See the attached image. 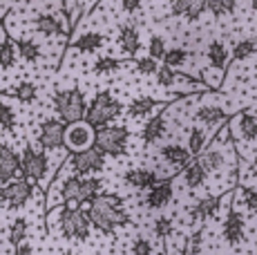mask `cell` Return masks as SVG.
Instances as JSON below:
<instances>
[{
  "label": "cell",
  "instance_id": "1",
  "mask_svg": "<svg viewBox=\"0 0 257 255\" xmlns=\"http://www.w3.org/2000/svg\"><path fill=\"white\" fill-rule=\"evenodd\" d=\"M87 217H90L92 226L103 230V233H112L116 226H125L130 224V215L123 208V202L118 195H101L98 193L94 199L87 202Z\"/></svg>",
  "mask_w": 257,
  "mask_h": 255
},
{
  "label": "cell",
  "instance_id": "2",
  "mask_svg": "<svg viewBox=\"0 0 257 255\" xmlns=\"http://www.w3.org/2000/svg\"><path fill=\"white\" fill-rule=\"evenodd\" d=\"M121 110H123L121 101L114 99L110 92H101V94L94 96V101L87 105L83 119H85L92 128H103V125L110 123V121H114L116 116L121 114Z\"/></svg>",
  "mask_w": 257,
  "mask_h": 255
},
{
  "label": "cell",
  "instance_id": "3",
  "mask_svg": "<svg viewBox=\"0 0 257 255\" xmlns=\"http://www.w3.org/2000/svg\"><path fill=\"white\" fill-rule=\"evenodd\" d=\"M54 107H56L58 116H61L65 123H72V121H78L85 116L87 103H85L83 92L72 87V90H61L54 94Z\"/></svg>",
  "mask_w": 257,
  "mask_h": 255
},
{
  "label": "cell",
  "instance_id": "4",
  "mask_svg": "<svg viewBox=\"0 0 257 255\" xmlns=\"http://www.w3.org/2000/svg\"><path fill=\"white\" fill-rule=\"evenodd\" d=\"M94 146L105 157H121L127 153V130L118 125H103L96 128Z\"/></svg>",
  "mask_w": 257,
  "mask_h": 255
},
{
  "label": "cell",
  "instance_id": "5",
  "mask_svg": "<svg viewBox=\"0 0 257 255\" xmlns=\"http://www.w3.org/2000/svg\"><path fill=\"white\" fill-rule=\"evenodd\" d=\"M90 217H87V210H83L81 206H67L63 208L61 213V230L63 235H65L67 239H78V242H83V239L90 237Z\"/></svg>",
  "mask_w": 257,
  "mask_h": 255
},
{
  "label": "cell",
  "instance_id": "6",
  "mask_svg": "<svg viewBox=\"0 0 257 255\" xmlns=\"http://www.w3.org/2000/svg\"><path fill=\"white\" fill-rule=\"evenodd\" d=\"M94 135H96V128H92L85 119L72 121L65 125V132H63V146L72 153L90 148V146H94Z\"/></svg>",
  "mask_w": 257,
  "mask_h": 255
},
{
  "label": "cell",
  "instance_id": "7",
  "mask_svg": "<svg viewBox=\"0 0 257 255\" xmlns=\"http://www.w3.org/2000/svg\"><path fill=\"white\" fill-rule=\"evenodd\" d=\"M70 166H72L74 175H81V177L94 175V173H98V170H103V166H105V155H103L96 146H90V148L72 153Z\"/></svg>",
  "mask_w": 257,
  "mask_h": 255
},
{
  "label": "cell",
  "instance_id": "8",
  "mask_svg": "<svg viewBox=\"0 0 257 255\" xmlns=\"http://www.w3.org/2000/svg\"><path fill=\"white\" fill-rule=\"evenodd\" d=\"M0 186H3V188H0V202L7 206V208H14V210L25 206L34 195V186H32V181H27V179L14 177Z\"/></svg>",
  "mask_w": 257,
  "mask_h": 255
},
{
  "label": "cell",
  "instance_id": "9",
  "mask_svg": "<svg viewBox=\"0 0 257 255\" xmlns=\"http://www.w3.org/2000/svg\"><path fill=\"white\" fill-rule=\"evenodd\" d=\"M47 173V155L36 150L34 146H27L21 159V175L27 181H41Z\"/></svg>",
  "mask_w": 257,
  "mask_h": 255
},
{
  "label": "cell",
  "instance_id": "10",
  "mask_svg": "<svg viewBox=\"0 0 257 255\" xmlns=\"http://www.w3.org/2000/svg\"><path fill=\"white\" fill-rule=\"evenodd\" d=\"M63 132H65V125L56 119H47L41 123V130H38V141L45 150H56L63 146Z\"/></svg>",
  "mask_w": 257,
  "mask_h": 255
},
{
  "label": "cell",
  "instance_id": "11",
  "mask_svg": "<svg viewBox=\"0 0 257 255\" xmlns=\"http://www.w3.org/2000/svg\"><path fill=\"white\" fill-rule=\"evenodd\" d=\"M172 199V179H159L152 188H148V197H146V206L150 210H161L164 206L170 204Z\"/></svg>",
  "mask_w": 257,
  "mask_h": 255
},
{
  "label": "cell",
  "instance_id": "12",
  "mask_svg": "<svg viewBox=\"0 0 257 255\" xmlns=\"http://www.w3.org/2000/svg\"><path fill=\"white\" fill-rule=\"evenodd\" d=\"M18 173H21V157L9 146L0 144V184L14 179Z\"/></svg>",
  "mask_w": 257,
  "mask_h": 255
},
{
  "label": "cell",
  "instance_id": "13",
  "mask_svg": "<svg viewBox=\"0 0 257 255\" xmlns=\"http://www.w3.org/2000/svg\"><path fill=\"white\" fill-rule=\"evenodd\" d=\"M175 16H186L188 21H199L206 9V0H170Z\"/></svg>",
  "mask_w": 257,
  "mask_h": 255
},
{
  "label": "cell",
  "instance_id": "14",
  "mask_svg": "<svg viewBox=\"0 0 257 255\" xmlns=\"http://www.w3.org/2000/svg\"><path fill=\"white\" fill-rule=\"evenodd\" d=\"M161 177L155 173V170H148V168H132L125 173V184H130L132 188H139V190H146V188H152Z\"/></svg>",
  "mask_w": 257,
  "mask_h": 255
},
{
  "label": "cell",
  "instance_id": "15",
  "mask_svg": "<svg viewBox=\"0 0 257 255\" xmlns=\"http://www.w3.org/2000/svg\"><path fill=\"white\" fill-rule=\"evenodd\" d=\"M118 45H121V52L125 56H135L141 47V38L139 32H137L135 25H123L118 29Z\"/></svg>",
  "mask_w": 257,
  "mask_h": 255
},
{
  "label": "cell",
  "instance_id": "16",
  "mask_svg": "<svg viewBox=\"0 0 257 255\" xmlns=\"http://www.w3.org/2000/svg\"><path fill=\"white\" fill-rule=\"evenodd\" d=\"M34 27H36V32L43 34V36H58V34H67V27H63L61 18L54 16V14H41V16H36Z\"/></svg>",
  "mask_w": 257,
  "mask_h": 255
},
{
  "label": "cell",
  "instance_id": "17",
  "mask_svg": "<svg viewBox=\"0 0 257 255\" xmlns=\"http://www.w3.org/2000/svg\"><path fill=\"white\" fill-rule=\"evenodd\" d=\"M219 204L221 199L219 197H206V199H199L195 206L190 208V219L192 222H201V219H210L219 213Z\"/></svg>",
  "mask_w": 257,
  "mask_h": 255
},
{
  "label": "cell",
  "instance_id": "18",
  "mask_svg": "<svg viewBox=\"0 0 257 255\" xmlns=\"http://www.w3.org/2000/svg\"><path fill=\"white\" fill-rule=\"evenodd\" d=\"M224 237H226V242L233 244V246L244 239V222H241L239 213H235V210H230L224 219Z\"/></svg>",
  "mask_w": 257,
  "mask_h": 255
},
{
  "label": "cell",
  "instance_id": "19",
  "mask_svg": "<svg viewBox=\"0 0 257 255\" xmlns=\"http://www.w3.org/2000/svg\"><path fill=\"white\" fill-rule=\"evenodd\" d=\"M197 161L204 166L206 173H217V170L224 168V153H221L217 146H210V148H204L199 155H197Z\"/></svg>",
  "mask_w": 257,
  "mask_h": 255
},
{
  "label": "cell",
  "instance_id": "20",
  "mask_svg": "<svg viewBox=\"0 0 257 255\" xmlns=\"http://www.w3.org/2000/svg\"><path fill=\"white\" fill-rule=\"evenodd\" d=\"M161 157H164L166 161H170L172 166H177V168H184L186 164H190L192 161V155H190V150L184 148V146H179V144H168L164 146V148L159 150Z\"/></svg>",
  "mask_w": 257,
  "mask_h": 255
},
{
  "label": "cell",
  "instance_id": "21",
  "mask_svg": "<svg viewBox=\"0 0 257 255\" xmlns=\"http://www.w3.org/2000/svg\"><path fill=\"white\" fill-rule=\"evenodd\" d=\"M16 43L5 34V29H0V70H12L16 65Z\"/></svg>",
  "mask_w": 257,
  "mask_h": 255
},
{
  "label": "cell",
  "instance_id": "22",
  "mask_svg": "<svg viewBox=\"0 0 257 255\" xmlns=\"http://www.w3.org/2000/svg\"><path fill=\"white\" fill-rule=\"evenodd\" d=\"M103 188V181L98 177H90V175H85V177H81V186H78V195H76V204H87L90 199H94L98 193H101Z\"/></svg>",
  "mask_w": 257,
  "mask_h": 255
},
{
  "label": "cell",
  "instance_id": "23",
  "mask_svg": "<svg viewBox=\"0 0 257 255\" xmlns=\"http://www.w3.org/2000/svg\"><path fill=\"white\" fill-rule=\"evenodd\" d=\"M164 135H166V116L164 114L152 116V119L146 123V128H143V132H141L143 141H146L148 146L157 144L159 139H164Z\"/></svg>",
  "mask_w": 257,
  "mask_h": 255
},
{
  "label": "cell",
  "instance_id": "24",
  "mask_svg": "<svg viewBox=\"0 0 257 255\" xmlns=\"http://www.w3.org/2000/svg\"><path fill=\"white\" fill-rule=\"evenodd\" d=\"M195 119L199 121V123H206L210 128H219L221 123H226V114L221 107L217 105H201L199 110L195 112Z\"/></svg>",
  "mask_w": 257,
  "mask_h": 255
},
{
  "label": "cell",
  "instance_id": "25",
  "mask_svg": "<svg viewBox=\"0 0 257 255\" xmlns=\"http://www.w3.org/2000/svg\"><path fill=\"white\" fill-rule=\"evenodd\" d=\"M237 135L244 141L253 144L257 139V116L250 114V112H241V114L237 116Z\"/></svg>",
  "mask_w": 257,
  "mask_h": 255
},
{
  "label": "cell",
  "instance_id": "26",
  "mask_svg": "<svg viewBox=\"0 0 257 255\" xmlns=\"http://www.w3.org/2000/svg\"><path fill=\"white\" fill-rule=\"evenodd\" d=\"M103 43H105V36L98 32H85L83 36H78L76 41H74V47H76L78 52L83 54H92L96 50H101Z\"/></svg>",
  "mask_w": 257,
  "mask_h": 255
},
{
  "label": "cell",
  "instance_id": "27",
  "mask_svg": "<svg viewBox=\"0 0 257 255\" xmlns=\"http://www.w3.org/2000/svg\"><path fill=\"white\" fill-rule=\"evenodd\" d=\"M206 56H208V63L215 70H226V65H228V50H226L224 43L219 41H212L208 45V52H206Z\"/></svg>",
  "mask_w": 257,
  "mask_h": 255
},
{
  "label": "cell",
  "instance_id": "28",
  "mask_svg": "<svg viewBox=\"0 0 257 255\" xmlns=\"http://www.w3.org/2000/svg\"><path fill=\"white\" fill-rule=\"evenodd\" d=\"M157 107H159V101L150 99V96H139V99H132V103L127 105V114L132 119H143V116H148Z\"/></svg>",
  "mask_w": 257,
  "mask_h": 255
},
{
  "label": "cell",
  "instance_id": "29",
  "mask_svg": "<svg viewBox=\"0 0 257 255\" xmlns=\"http://www.w3.org/2000/svg\"><path fill=\"white\" fill-rule=\"evenodd\" d=\"M206 177H208V173H206L204 166H201L197 159L184 166V181L190 186V188H199V186H204Z\"/></svg>",
  "mask_w": 257,
  "mask_h": 255
},
{
  "label": "cell",
  "instance_id": "30",
  "mask_svg": "<svg viewBox=\"0 0 257 255\" xmlns=\"http://www.w3.org/2000/svg\"><path fill=\"white\" fill-rule=\"evenodd\" d=\"M7 94L14 96V99L21 101V103H32V101H36L38 90H36V85H34L32 81H21L16 87H12Z\"/></svg>",
  "mask_w": 257,
  "mask_h": 255
},
{
  "label": "cell",
  "instance_id": "31",
  "mask_svg": "<svg viewBox=\"0 0 257 255\" xmlns=\"http://www.w3.org/2000/svg\"><path fill=\"white\" fill-rule=\"evenodd\" d=\"M16 50H18V54H21L23 61H27V63H36L38 58H41V45H38L36 41H32V38H23V41H18Z\"/></svg>",
  "mask_w": 257,
  "mask_h": 255
},
{
  "label": "cell",
  "instance_id": "32",
  "mask_svg": "<svg viewBox=\"0 0 257 255\" xmlns=\"http://www.w3.org/2000/svg\"><path fill=\"white\" fill-rule=\"evenodd\" d=\"M206 9H208L215 18L230 16L237 9V0H206Z\"/></svg>",
  "mask_w": 257,
  "mask_h": 255
},
{
  "label": "cell",
  "instance_id": "33",
  "mask_svg": "<svg viewBox=\"0 0 257 255\" xmlns=\"http://www.w3.org/2000/svg\"><path fill=\"white\" fill-rule=\"evenodd\" d=\"M257 52V38H244V41L235 43L233 47V58L235 61H246Z\"/></svg>",
  "mask_w": 257,
  "mask_h": 255
},
{
  "label": "cell",
  "instance_id": "34",
  "mask_svg": "<svg viewBox=\"0 0 257 255\" xmlns=\"http://www.w3.org/2000/svg\"><path fill=\"white\" fill-rule=\"evenodd\" d=\"M161 61L166 63L168 67H172V70H177V67H184L186 61H188V52L184 47H170V50H166L164 58Z\"/></svg>",
  "mask_w": 257,
  "mask_h": 255
},
{
  "label": "cell",
  "instance_id": "35",
  "mask_svg": "<svg viewBox=\"0 0 257 255\" xmlns=\"http://www.w3.org/2000/svg\"><path fill=\"white\" fill-rule=\"evenodd\" d=\"M27 230H29V222L25 217H18L12 222V226H9V244H21L25 237H27Z\"/></svg>",
  "mask_w": 257,
  "mask_h": 255
},
{
  "label": "cell",
  "instance_id": "36",
  "mask_svg": "<svg viewBox=\"0 0 257 255\" xmlns=\"http://www.w3.org/2000/svg\"><path fill=\"white\" fill-rule=\"evenodd\" d=\"M204 148H206V132L199 130V128H192L190 135H188V150H190V155L197 157Z\"/></svg>",
  "mask_w": 257,
  "mask_h": 255
},
{
  "label": "cell",
  "instance_id": "37",
  "mask_svg": "<svg viewBox=\"0 0 257 255\" xmlns=\"http://www.w3.org/2000/svg\"><path fill=\"white\" fill-rule=\"evenodd\" d=\"M0 128H3L5 132L16 130V112L5 101H0Z\"/></svg>",
  "mask_w": 257,
  "mask_h": 255
},
{
  "label": "cell",
  "instance_id": "38",
  "mask_svg": "<svg viewBox=\"0 0 257 255\" xmlns=\"http://www.w3.org/2000/svg\"><path fill=\"white\" fill-rule=\"evenodd\" d=\"M118 67H121V63L112 56H101L96 63H94V72H96V74H112V72H116Z\"/></svg>",
  "mask_w": 257,
  "mask_h": 255
},
{
  "label": "cell",
  "instance_id": "39",
  "mask_svg": "<svg viewBox=\"0 0 257 255\" xmlns=\"http://www.w3.org/2000/svg\"><path fill=\"white\" fill-rule=\"evenodd\" d=\"M157 83H159L161 87H172L175 85V78H177V74H175V70H172V67H168L166 63L164 65H159L157 67Z\"/></svg>",
  "mask_w": 257,
  "mask_h": 255
},
{
  "label": "cell",
  "instance_id": "40",
  "mask_svg": "<svg viewBox=\"0 0 257 255\" xmlns=\"http://www.w3.org/2000/svg\"><path fill=\"white\" fill-rule=\"evenodd\" d=\"M152 228H155V235L159 239H166V237H170V233H172V219L170 217H157L155 219V224H152Z\"/></svg>",
  "mask_w": 257,
  "mask_h": 255
},
{
  "label": "cell",
  "instance_id": "41",
  "mask_svg": "<svg viewBox=\"0 0 257 255\" xmlns=\"http://www.w3.org/2000/svg\"><path fill=\"white\" fill-rule=\"evenodd\" d=\"M166 41L161 36H152L150 38V45H148V52H150V56L152 58H157V61H161L164 58V54H166Z\"/></svg>",
  "mask_w": 257,
  "mask_h": 255
},
{
  "label": "cell",
  "instance_id": "42",
  "mask_svg": "<svg viewBox=\"0 0 257 255\" xmlns=\"http://www.w3.org/2000/svg\"><path fill=\"white\" fill-rule=\"evenodd\" d=\"M132 255H152V244L143 235H137L132 242Z\"/></svg>",
  "mask_w": 257,
  "mask_h": 255
},
{
  "label": "cell",
  "instance_id": "43",
  "mask_svg": "<svg viewBox=\"0 0 257 255\" xmlns=\"http://www.w3.org/2000/svg\"><path fill=\"white\" fill-rule=\"evenodd\" d=\"M241 202L250 213H257V190H253L250 186H244L241 188Z\"/></svg>",
  "mask_w": 257,
  "mask_h": 255
},
{
  "label": "cell",
  "instance_id": "44",
  "mask_svg": "<svg viewBox=\"0 0 257 255\" xmlns=\"http://www.w3.org/2000/svg\"><path fill=\"white\" fill-rule=\"evenodd\" d=\"M157 67H159V63H157V58H152V56H143L137 61V70L141 72V74H155L157 72Z\"/></svg>",
  "mask_w": 257,
  "mask_h": 255
},
{
  "label": "cell",
  "instance_id": "45",
  "mask_svg": "<svg viewBox=\"0 0 257 255\" xmlns=\"http://www.w3.org/2000/svg\"><path fill=\"white\" fill-rule=\"evenodd\" d=\"M199 253H201V230H195L186 242V255H199Z\"/></svg>",
  "mask_w": 257,
  "mask_h": 255
},
{
  "label": "cell",
  "instance_id": "46",
  "mask_svg": "<svg viewBox=\"0 0 257 255\" xmlns=\"http://www.w3.org/2000/svg\"><path fill=\"white\" fill-rule=\"evenodd\" d=\"M63 5V14L67 16L70 25H74V7H76V0H58Z\"/></svg>",
  "mask_w": 257,
  "mask_h": 255
},
{
  "label": "cell",
  "instance_id": "47",
  "mask_svg": "<svg viewBox=\"0 0 257 255\" xmlns=\"http://www.w3.org/2000/svg\"><path fill=\"white\" fill-rule=\"evenodd\" d=\"M121 7H123V12L135 14L143 7V0H121Z\"/></svg>",
  "mask_w": 257,
  "mask_h": 255
},
{
  "label": "cell",
  "instance_id": "48",
  "mask_svg": "<svg viewBox=\"0 0 257 255\" xmlns=\"http://www.w3.org/2000/svg\"><path fill=\"white\" fill-rule=\"evenodd\" d=\"M16 255H36V251H34L32 244H27V242L23 239L21 244H16Z\"/></svg>",
  "mask_w": 257,
  "mask_h": 255
},
{
  "label": "cell",
  "instance_id": "49",
  "mask_svg": "<svg viewBox=\"0 0 257 255\" xmlns=\"http://www.w3.org/2000/svg\"><path fill=\"white\" fill-rule=\"evenodd\" d=\"M250 175H253V177H257V159H253V164H250Z\"/></svg>",
  "mask_w": 257,
  "mask_h": 255
},
{
  "label": "cell",
  "instance_id": "50",
  "mask_svg": "<svg viewBox=\"0 0 257 255\" xmlns=\"http://www.w3.org/2000/svg\"><path fill=\"white\" fill-rule=\"evenodd\" d=\"M63 255H76V253H74V251H65V253H63Z\"/></svg>",
  "mask_w": 257,
  "mask_h": 255
}]
</instances>
